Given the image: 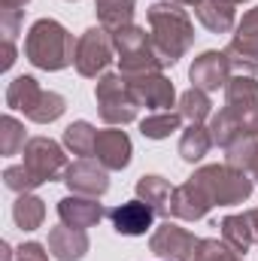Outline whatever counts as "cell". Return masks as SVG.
<instances>
[{
	"label": "cell",
	"instance_id": "22",
	"mask_svg": "<svg viewBox=\"0 0 258 261\" xmlns=\"http://www.w3.org/2000/svg\"><path fill=\"white\" fill-rule=\"evenodd\" d=\"M12 219L21 231H37L46 219V203L40 197H34L31 192L28 195H18V200L12 203Z\"/></svg>",
	"mask_w": 258,
	"mask_h": 261
},
{
	"label": "cell",
	"instance_id": "21",
	"mask_svg": "<svg viewBox=\"0 0 258 261\" xmlns=\"http://www.w3.org/2000/svg\"><path fill=\"white\" fill-rule=\"evenodd\" d=\"M134 3H137V0H94L100 28H107V31L113 34V31L131 24V18H134Z\"/></svg>",
	"mask_w": 258,
	"mask_h": 261
},
{
	"label": "cell",
	"instance_id": "40",
	"mask_svg": "<svg viewBox=\"0 0 258 261\" xmlns=\"http://www.w3.org/2000/svg\"><path fill=\"white\" fill-rule=\"evenodd\" d=\"M255 222H258V216H255Z\"/></svg>",
	"mask_w": 258,
	"mask_h": 261
},
{
	"label": "cell",
	"instance_id": "2",
	"mask_svg": "<svg viewBox=\"0 0 258 261\" xmlns=\"http://www.w3.org/2000/svg\"><path fill=\"white\" fill-rule=\"evenodd\" d=\"M24 55L40 70H64L76 58L73 34L55 18H40L31 24L24 37Z\"/></svg>",
	"mask_w": 258,
	"mask_h": 261
},
{
	"label": "cell",
	"instance_id": "9",
	"mask_svg": "<svg viewBox=\"0 0 258 261\" xmlns=\"http://www.w3.org/2000/svg\"><path fill=\"white\" fill-rule=\"evenodd\" d=\"M61 179L67 182V189L73 195H82V197H104L110 192L107 167L100 161H91V158H79V161L67 164Z\"/></svg>",
	"mask_w": 258,
	"mask_h": 261
},
{
	"label": "cell",
	"instance_id": "16",
	"mask_svg": "<svg viewBox=\"0 0 258 261\" xmlns=\"http://www.w3.org/2000/svg\"><path fill=\"white\" fill-rule=\"evenodd\" d=\"M58 216H61V222H64V225H70V228L88 231V228H94V225L107 216V210L97 203V197L73 195V197L58 200Z\"/></svg>",
	"mask_w": 258,
	"mask_h": 261
},
{
	"label": "cell",
	"instance_id": "1",
	"mask_svg": "<svg viewBox=\"0 0 258 261\" xmlns=\"http://www.w3.org/2000/svg\"><path fill=\"white\" fill-rule=\"evenodd\" d=\"M149 24H152V49L164 67H173L194 43V28L189 12L176 0H158L149 6Z\"/></svg>",
	"mask_w": 258,
	"mask_h": 261
},
{
	"label": "cell",
	"instance_id": "28",
	"mask_svg": "<svg viewBox=\"0 0 258 261\" xmlns=\"http://www.w3.org/2000/svg\"><path fill=\"white\" fill-rule=\"evenodd\" d=\"M179 122H183V113L164 110V113L146 116V119L140 122V130H143V137H149V140H164V137H170L173 130H179Z\"/></svg>",
	"mask_w": 258,
	"mask_h": 261
},
{
	"label": "cell",
	"instance_id": "25",
	"mask_svg": "<svg viewBox=\"0 0 258 261\" xmlns=\"http://www.w3.org/2000/svg\"><path fill=\"white\" fill-rule=\"evenodd\" d=\"M210 137H213V146H231V143H237L240 137H246L240 125H237V119L231 116V110L225 107V110H219V113H213L210 116Z\"/></svg>",
	"mask_w": 258,
	"mask_h": 261
},
{
	"label": "cell",
	"instance_id": "13",
	"mask_svg": "<svg viewBox=\"0 0 258 261\" xmlns=\"http://www.w3.org/2000/svg\"><path fill=\"white\" fill-rule=\"evenodd\" d=\"M210 206H213L210 195L203 192V186L192 176L189 182H183V186L173 189L167 213L176 216V219H186V222H197V219H203V216L210 213Z\"/></svg>",
	"mask_w": 258,
	"mask_h": 261
},
{
	"label": "cell",
	"instance_id": "37",
	"mask_svg": "<svg viewBox=\"0 0 258 261\" xmlns=\"http://www.w3.org/2000/svg\"><path fill=\"white\" fill-rule=\"evenodd\" d=\"M24 3L31 0H0V9H24Z\"/></svg>",
	"mask_w": 258,
	"mask_h": 261
},
{
	"label": "cell",
	"instance_id": "32",
	"mask_svg": "<svg viewBox=\"0 0 258 261\" xmlns=\"http://www.w3.org/2000/svg\"><path fill=\"white\" fill-rule=\"evenodd\" d=\"M3 182H6V189H12V192H18V195H28L31 189H37V182H34V176L28 173L24 164L6 167V170H3Z\"/></svg>",
	"mask_w": 258,
	"mask_h": 261
},
{
	"label": "cell",
	"instance_id": "19",
	"mask_svg": "<svg viewBox=\"0 0 258 261\" xmlns=\"http://www.w3.org/2000/svg\"><path fill=\"white\" fill-rule=\"evenodd\" d=\"M194 15L213 34H228L234 28V3L228 0H200L194 6Z\"/></svg>",
	"mask_w": 258,
	"mask_h": 261
},
{
	"label": "cell",
	"instance_id": "5",
	"mask_svg": "<svg viewBox=\"0 0 258 261\" xmlns=\"http://www.w3.org/2000/svg\"><path fill=\"white\" fill-rule=\"evenodd\" d=\"M21 155H24V161H21V164L28 167V173L34 176V182H37V186H43V182H52V179L64 176V170H67L64 149H61L55 140H49V137H31V140L24 143Z\"/></svg>",
	"mask_w": 258,
	"mask_h": 261
},
{
	"label": "cell",
	"instance_id": "10",
	"mask_svg": "<svg viewBox=\"0 0 258 261\" xmlns=\"http://www.w3.org/2000/svg\"><path fill=\"white\" fill-rule=\"evenodd\" d=\"M197 243H200V240H194L192 231L179 228V225L170 222V219H167V222L152 234V240H149L152 252L161 255V258H167V261H194Z\"/></svg>",
	"mask_w": 258,
	"mask_h": 261
},
{
	"label": "cell",
	"instance_id": "31",
	"mask_svg": "<svg viewBox=\"0 0 258 261\" xmlns=\"http://www.w3.org/2000/svg\"><path fill=\"white\" fill-rule=\"evenodd\" d=\"M194 261H243L240 252H234L225 240L219 243V240H200L197 243V249H194Z\"/></svg>",
	"mask_w": 258,
	"mask_h": 261
},
{
	"label": "cell",
	"instance_id": "36",
	"mask_svg": "<svg viewBox=\"0 0 258 261\" xmlns=\"http://www.w3.org/2000/svg\"><path fill=\"white\" fill-rule=\"evenodd\" d=\"M12 64H15V43L3 40V61H0V67H3V70H9Z\"/></svg>",
	"mask_w": 258,
	"mask_h": 261
},
{
	"label": "cell",
	"instance_id": "33",
	"mask_svg": "<svg viewBox=\"0 0 258 261\" xmlns=\"http://www.w3.org/2000/svg\"><path fill=\"white\" fill-rule=\"evenodd\" d=\"M21 18H24V9H0V34H3V40L15 43V37L21 31Z\"/></svg>",
	"mask_w": 258,
	"mask_h": 261
},
{
	"label": "cell",
	"instance_id": "24",
	"mask_svg": "<svg viewBox=\"0 0 258 261\" xmlns=\"http://www.w3.org/2000/svg\"><path fill=\"white\" fill-rule=\"evenodd\" d=\"M210 146H213V137H210V128H203V125H189V128L183 130V140H179V155H183V161H200L207 152H210Z\"/></svg>",
	"mask_w": 258,
	"mask_h": 261
},
{
	"label": "cell",
	"instance_id": "14",
	"mask_svg": "<svg viewBox=\"0 0 258 261\" xmlns=\"http://www.w3.org/2000/svg\"><path fill=\"white\" fill-rule=\"evenodd\" d=\"M94 158H97L107 170H125L131 164V137L122 128L97 130Z\"/></svg>",
	"mask_w": 258,
	"mask_h": 261
},
{
	"label": "cell",
	"instance_id": "20",
	"mask_svg": "<svg viewBox=\"0 0 258 261\" xmlns=\"http://www.w3.org/2000/svg\"><path fill=\"white\" fill-rule=\"evenodd\" d=\"M43 97V88L34 76H15L6 88V107L9 110H18V113H31L37 107V100Z\"/></svg>",
	"mask_w": 258,
	"mask_h": 261
},
{
	"label": "cell",
	"instance_id": "11",
	"mask_svg": "<svg viewBox=\"0 0 258 261\" xmlns=\"http://www.w3.org/2000/svg\"><path fill=\"white\" fill-rule=\"evenodd\" d=\"M128 91L137 100V107H149V110H170L176 100V88L170 79H164L161 73H146V76H134L128 79Z\"/></svg>",
	"mask_w": 258,
	"mask_h": 261
},
{
	"label": "cell",
	"instance_id": "15",
	"mask_svg": "<svg viewBox=\"0 0 258 261\" xmlns=\"http://www.w3.org/2000/svg\"><path fill=\"white\" fill-rule=\"evenodd\" d=\"M155 216H158V213H155L146 200H140V197L122 203V206H116V210H110L113 228H116L119 234H125V237H140V234H146V231L152 228Z\"/></svg>",
	"mask_w": 258,
	"mask_h": 261
},
{
	"label": "cell",
	"instance_id": "29",
	"mask_svg": "<svg viewBox=\"0 0 258 261\" xmlns=\"http://www.w3.org/2000/svg\"><path fill=\"white\" fill-rule=\"evenodd\" d=\"M64 110H67V100L61 97V94H55V91H43V97H40L37 107L28 113V119L37 122V125H49V122L61 119Z\"/></svg>",
	"mask_w": 258,
	"mask_h": 261
},
{
	"label": "cell",
	"instance_id": "8",
	"mask_svg": "<svg viewBox=\"0 0 258 261\" xmlns=\"http://www.w3.org/2000/svg\"><path fill=\"white\" fill-rule=\"evenodd\" d=\"M113 34L107 28H88L79 40H76V58L73 64L82 76L94 79L97 73H104L113 61Z\"/></svg>",
	"mask_w": 258,
	"mask_h": 261
},
{
	"label": "cell",
	"instance_id": "26",
	"mask_svg": "<svg viewBox=\"0 0 258 261\" xmlns=\"http://www.w3.org/2000/svg\"><path fill=\"white\" fill-rule=\"evenodd\" d=\"M179 113H183V119H189L192 125H203L210 116H213V103H210V97H207V91H200V88H189V91H183L179 94Z\"/></svg>",
	"mask_w": 258,
	"mask_h": 261
},
{
	"label": "cell",
	"instance_id": "27",
	"mask_svg": "<svg viewBox=\"0 0 258 261\" xmlns=\"http://www.w3.org/2000/svg\"><path fill=\"white\" fill-rule=\"evenodd\" d=\"M94 140H97V130L88 122H73L64 128V146L73 155H82V158L94 155Z\"/></svg>",
	"mask_w": 258,
	"mask_h": 261
},
{
	"label": "cell",
	"instance_id": "23",
	"mask_svg": "<svg viewBox=\"0 0 258 261\" xmlns=\"http://www.w3.org/2000/svg\"><path fill=\"white\" fill-rule=\"evenodd\" d=\"M170 195H173V189H170V182L161 179V176H140V179H137V197L146 200L155 213H167Z\"/></svg>",
	"mask_w": 258,
	"mask_h": 261
},
{
	"label": "cell",
	"instance_id": "17",
	"mask_svg": "<svg viewBox=\"0 0 258 261\" xmlns=\"http://www.w3.org/2000/svg\"><path fill=\"white\" fill-rule=\"evenodd\" d=\"M255 216H258V210H246V213H237V216L222 219V240H225L234 252H240V255H246L249 246L258 243Z\"/></svg>",
	"mask_w": 258,
	"mask_h": 261
},
{
	"label": "cell",
	"instance_id": "3",
	"mask_svg": "<svg viewBox=\"0 0 258 261\" xmlns=\"http://www.w3.org/2000/svg\"><path fill=\"white\" fill-rule=\"evenodd\" d=\"M194 179L203 186V192L210 195L213 206H234V203H243L246 197L252 195V176L231 167V164H210V167H200L194 173Z\"/></svg>",
	"mask_w": 258,
	"mask_h": 261
},
{
	"label": "cell",
	"instance_id": "30",
	"mask_svg": "<svg viewBox=\"0 0 258 261\" xmlns=\"http://www.w3.org/2000/svg\"><path fill=\"white\" fill-rule=\"evenodd\" d=\"M24 125L15 122L12 116H3L0 119V152L3 155H15L18 149H24Z\"/></svg>",
	"mask_w": 258,
	"mask_h": 261
},
{
	"label": "cell",
	"instance_id": "35",
	"mask_svg": "<svg viewBox=\"0 0 258 261\" xmlns=\"http://www.w3.org/2000/svg\"><path fill=\"white\" fill-rule=\"evenodd\" d=\"M249 176H252V182H258V143L252 146V152H249V158H246V167H243Z\"/></svg>",
	"mask_w": 258,
	"mask_h": 261
},
{
	"label": "cell",
	"instance_id": "34",
	"mask_svg": "<svg viewBox=\"0 0 258 261\" xmlns=\"http://www.w3.org/2000/svg\"><path fill=\"white\" fill-rule=\"evenodd\" d=\"M52 252H46L40 243H24L21 249H18V258L15 261H49Z\"/></svg>",
	"mask_w": 258,
	"mask_h": 261
},
{
	"label": "cell",
	"instance_id": "12",
	"mask_svg": "<svg viewBox=\"0 0 258 261\" xmlns=\"http://www.w3.org/2000/svg\"><path fill=\"white\" fill-rule=\"evenodd\" d=\"M189 76H192L194 88H200V91H207V94L225 88L228 79H231L228 55H225V52H203V55H197L192 70H189Z\"/></svg>",
	"mask_w": 258,
	"mask_h": 261
},
{
	"label": "cell",
	"instance_id": "39",
	"mask_svg": "<svg viewBox=\"0 0 258 261\" xmlns=\"http://www.w3.org/2000/svg\"><path fill=\"white\" fill-rule=\"evenodd\" d=\"M228 3H234V6H237V3H243V0H228Z\"/></svg>",
	"mask_w": 258,
	"mask_h": 261
},
{
	"label": "cell",
	"instance_id": "7",
	"mask_svg": "<svg viewBox=\"0 0 258 261\" xmlns=\"http://www.w3.org/2000/svg\"><path fill=\"white\" fill-rule=\"evenodd\" d=\"M231 73L237 76H255L258 70V6L249 9L240 21H237V34L231 40V46L225 49Z\"/></svg>",
	"mask_w": 258,
	"mask_h": 261
},
{
	"label": "cell",
	"instance_id": "38",
	"mask_svg": "<svg viewBox=\"0 0 258 261\" xmlns=\"http://www.w3.org/2000/svg\"><path fill=\"white\" fill-rule=\"evenodd\" d=\"M176 3H183V6H197L200 0H176Z\"/></svg>",
	"mask_w": 258,
	"mask_h": 261
},
{
	"label": "cell",
	"instance_id": "6",
	"mask_svg": "<svg viewBox=\"0 0 258 261\" xmlns=\"http://www.w3.org/2000/svg\"><path fill=\"white\" fill-rule=\"evenodd\" d=\"M225 107L246 137H258V82L255 76H231L225 85Z\"/></svg>",
	"mask_w": 258,
	"mask_h": 261
},
{
	"label": "cell",
	"instance_id": "18",
	"mask_svg": "<svg viewBox=\"0 0 258 261\" xmlns=\"http://www.w3.org/2000/svg\"><path fill=\"white\" fill-rule=\"evenodd\" d=\"M49 252L58 261H79L88 252V234L61 222L58 228L49 231Z\"/></svg>",
	"mask_w": 258,
	"mask_h": 261
},
{
	"label": "cell",
	"instance_id": "4",
	"mask_svg": "<svg viewBox=\"0 0 258 261\" xmlns=\"http://www.w3.org/2000/svg\"><path fill=\"white\" fill-rule=\"evenodd\" d=\"M94 97H97V107H100V119L107 125L119 128V125H128V122L137 119V100L131 97L128 79L122 73L100 76V82L94 88Z\"/></svg>",
	"mask_w": 258,
	"mask_h": 261
}]
</instances>
